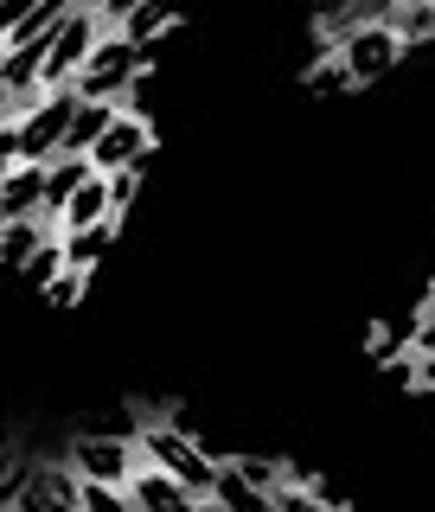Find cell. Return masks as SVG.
<instances>
[{"instance_id":"6da1fadb","label":"cell","mask_w":435,"mask_h":512,"mask_svg":"<svg viewBox=\"0 0 435 512\" xmlns=\"http://www.w3.org/2000/svg\"><path fill=\"white\" fill-rule=\"evenodd\" d=\"M148 64H154L148 45L122 39V32H103V39L90 45L84 71H77V96H90V103H128Z\"/></svg>"},{"instance_id":"7a4b0ae2","label":"cell","mask_w":435,"mask_h":512,"mask_svg":"<svg viewBox=\"0 0 435 512\" xmlns=\"http://www.w3.org/2000/svg\"><path fill=\"white\" fill-rule=\"evenodd\" d=\"M135 448H141V455H148V461H160V468H167V474H180L186 487L199 493L205 506H212V474H218V461L205 455V448L192 442L180 423H160V416H154V423H141Z\"/></svg>"},{"instance_id":"3957f363","label":"cell","mask_w":435,"mask_h":512,"mask_svg":"<svg viewBox=\"0 0 435 512\" xmlns=\"http://www.w3.org/2000/svg\"><path fill=\"white\" fill-rule=\"evenodd\" d=\"M71 109H77V84H58V90H39L20 103V160H58L64 154V128H71Z\"/></svg>"},{"instance_id":"277c9868","label":"cell","mask_w":435,"mask_h":512,"mask_svg":"<svg viewBox=\"0 0 435 512\" xmlns=\"http://www.w3.org/2000/svg\"><path fill=\"white\" fill-rule=\"evenodd\" d=\"M103 13L90 7V0H77L71 13H64V26L52 32V39H45V77L39 84L45 90H58V84H77V71H84V58H90V45L103 39Z\"/></svg>"},{"instance_id":"5b68a950","label":"cell","mask_w":435,"mask_h":512,"mask_svg":"<svg viewBox=\"0 0 435 512\" xmlns=\"http://www.w3.org/2000/svg\"><path fill=\"white\" fill-rule=\"evenodd\" d=\"M333 52H340L352 90H365V84H378V77L397 71V58H404V39H397L391 20H365V26H352L346 39L333 45Z\"/></svg>"},{"instance_id":"8992f818","label":"cell","mask_w":435,"mask_h":512,"mask_svg":"<svg viewBox=\"0 0 435 512\" xmlns=\"http://www.w3.org/2000/svg\"><path fill=\"white\" fill-rule=\"evenodd\" d=\"M154 154V122L141 116V109H116L109 116V128L96 135V148H90V167L96 173H116V167H141V160Z\"/></svg>"},{"instance_id":"52a82bcc","label":"cell","mask_w":435,"mask_h":512,"mask_svg":"<svg viewBox=\"0 0 435 512\" xmlns=\"http://www.w3.org/2000/svg\"><path fill=\"white\" fill-rule=\"evenodd\" d=\"M64 461H71V468L84 474V480H109V487H128V474H135L141 448H135V436H77Z\"/></svg>"},{"instance_id":"ba28073f","label":"cell","mask_w":435,"mask_h":512,"mask_svg":"<svg viewBox=\"0 0 435 512\" xmlns=\"http://www.w3.org/2000/svg\"><path fill=\"white\" fill-rule=\"evenodd\" d=\"M128 506H135V512H192V506H205V500L186 487L180 474H167L160 461L141 455L135 474H128Z\"/></svg>"},{"instance_id":"9c48e42d","label":"cell","mask_w":435,"mask_h":512,"mask_svg":"<svg viewBox=\"0 0 435 512\" xmlns=\"http://www.w3.org/2000/svg\"><path fill=\"white\" fill-rule=\"evenodd\" d=\"M39 205H45V160H20V167L0 180V224L39 218Z\"/></svg>"},{"instance_id":"30bf717a","label":"cell","mask_w":435,"mask_h":512,"mask_svg":"<svg viewBox=\"0 0 435 512\" xmlns=\"http://www.w3.org/2000/svg\"><path fill=\"white\" fill-rule=\"evenodd\" d=\"M90 154H58V160H45V205H39V218L58 231V212H64V199H71L77 186L90 180Z\"/></svg>"},{"instance_id":"8fae6325","label":"cell","mask_w":435,"mask_h":512,"mask_svg":"<svg viewBox=\"0 0 435 512\" xmlns=\"http://www.w3.org/2000/svg\"><path fill=\"white\" fill-rule=\"evenodd\" d=\"M39 77H45V39H32V45H7V52H0V84L20 96V103L45 90Z\"/></svg>"},{"instance_id":"7c38bea8","label":"cell","mask_w":435,"mask_h":512,"mask_svg":"<svg viewBox=\"0 0 435 512\" xmlns=\"http://www.w3.org/2000/svg\"><path fill=\"white\" fill-rule=\"evenodd\" d=\"M64 237V263H77V269H96L109 250H116V237H122V218H96L84 224V231H58Z\"/></svg>"},{"instance_id":"4fadbf2b","label":"cell","mask_w":435,"mask_h":512,"mask_svg":"<svg viewBox=\"0 0 435 512\" xmlns=\"http://www.w3.org/2000/svg\"><path fill=\"white\" fill-rule=\"evenodd\" d=\"M173 20H180V13H173V0H141V7L128 13L116 32H122V39H135V45H148V52H160V39L173 32Z\"/></svg>"},{"instance_id":"5bb4252c","label":"cell","mask_w":435,"mask_h":512,"mask_svg":"<svg viewBox=\"0 0 435 512\" xmlns=\"http://www.w3.org/2000/svg\"><path fill=\"white\" fill-rule=\"evenodd\" d=\"M96 218H109V180H103V173H90V180L64 199L58 231H84V224H96Z\"/></svg>"},{"instance_id":"9a60e30c","label":"cell","mask_w":435,"mask_h":512,"mask_svg":"<svg viewBox=\"0 0 435 512\" xmlns=\"http://www.w3.org/2000/svg\"><path fill=\"white\" fill-rule=\"evenodd\" d=\"M122 103H90V96H77V109H71V128H64V154H90L96 148V135L109 128V116H116Z\"/></svg>"},{"instance_id":"2e32d148","label":"cell","mask_w":435,"mask_h":512,"mask_svg":"<svg viewBox=\"0 0 435 512\" xmlns=\"http://www.w3.org/2000/svg\"><path fill=\"white\" fill-rule=\"evenodd\" d=\"M391 26H397V39H404V52L429 45V39H435V0H397Z\"/></svg>"},{"instance_id":"e0dca14e","label":"cell","mask_w":435,"mask_h":512,"mask_svg":"<svg viewBox=\"0 0 435 512\" xmlns=\"http://www.w3.org/2000/svg\"><path fill=\"white\" fill-rule=\"evenodd\" d=\"M212 506H237V512H263L269 500H263V493H256L250 480H244V474L231 468V461H218V474H212Z\"/></svg>"},{"instance_id":"ac0fdd59","label":"cell","mask_w":435,"mask_h":512,"mask_svg":"<svg viewBox=\"0 0 435 512\" xmlns=\"http://www.w3.org/2000/svg\"><path fill=\"white\" fill-rule=\"evenodd\" d=\"M52 237V224L45 218H13V224H0V250H7V269H20L32 250Z\"/></svg>"},{"instance_id":"d6986e66","label":"cell","mask_w":435,"mask_h":512,"mask_svg":"<svg viewBox=\"0 0 435 512\" xmlns=\"http://www.w3.org/2000/svg\"><path fill=\"white\" fill-rule=\"evenodd\" d=\"M231 468L250 480L256 493H263V500H276V487L288 480V461H269V455H231Z\"/></svg>"},{"instance_id":"ffe728a7","label":"cell","mask_w":435,"mask_h":512,"mask_svg":"<svg viewBox=\"0 0 435 512\" xmlns=\"http://www.w3.org/2000/svg\"><path fill=\"white\" fill-rule=\"evenodd\" d=\"M308 90H314V96H346V90H352V77H346V64H340V52H333V45H320V64L308 71Z\"/></svg>"},{"instance_id":"44dd1931","label":"cell","mask_w":435,"mask_h":512,"mask_svg":"<svg viewBox=\"0 0 435 512\" xmlns=\"http://www.w3.org/2000/svg\"><path fill=\"white\" fill-rule=\"evenodd\" d=\"M58 269H64V237L52 231V237H45V244H39V250H32V256H26V263H20V276L45 288V282H52V276H58Z\"/></svg>"},{"instance_id":"7402d4cb","label":"cell","mask_w":435,"mask_h":512,"mask_svg":"<svg viewBox=\"0 0 435 512\" xmlns=\"http://www.w3.org/2000/svg\"><path fill=\"white\" fill-rule=\"evenodd\" d=\"M84 288H90V269H77V263H64L52 282H45V301H52V308H77V301H84Z\"/></svg>"},{"instance_id":"603a6c76","label":"cell","mask_w":435,"mask_h":512,"mask_svg":"<svg viewBox=\"0 0 435 512\" xmlns=\"http://www.w3.org/2000/svg\"><path fill=\"white\" fill-rule=\"evenodd\" d=\"M103 180H109V218H128V205L141 199V167H116Z\"/></svg>"},{"instance_id":"cb8c5ba5","label":"cell","mask_w":435,"mask_h":512,"mask_svg":"<svg viewBox=\"0 0 435 512\" xmlns=\"http://www.w3.org/2000/svg\"><path fill=\"white\" fill-rule=\"evenodd\" d=\"M77 506H84V512H128V487H109V480H84Z\"/></svg>"},{"instance_id":"d4e9b609","label":"cell","mask_w":435,"mask_h":512,"mask_svg":"<svg viewBox=\"0 0 435 512\" xmlns=\"http://www.w3.org/2000/svg\"><path fill=\"white\" fill-rule=\"evenodd\" d=\"M410 352H435V308L416 314V327H410Z\"/></svg>"},{"instance_id":"484cf974","label":"cell","mask_w":435,"mask_h":512,"mask_svg":"<svg viewBox=\"0 0 435 512\" xmlns=\"http://www.w3.org/2000/svg\"><path fill=\"white\" fill-rule=\"evenodd\" d=\"M13 167H20V128L7 122V128H0V180H7Z\"/></svg>"},{"instance_id":"4316f807","label":"cell","mask_w":435,"mask_h":512,"mask_svg":"<svg viewBox=\"0 0 435 512\" xmlns=\"http://www.w3.org/2000/svg\"><path fill=\"white\" fill-rule=\"evenodd\" d=\"M32 7H39V0H0V39H13V26H20Z\"/></svg>"},{"instance_id":"83f0119b","label":"cell","mask_w":435,"mask_h":512,"mask_svg":"<svg viewBox=\"0 0 435 512\" xmlns=\"http://www.w3.org/2000/svg\"><path fill=\"white\" fill-rule=\"evenodd\" d=\"M416 397H435V352H416V378H410Z\"/></svg>"},{"instance_id":"f1b7e54d","label":"cell","mask_w":435,"mask_h":512,"mask_svg":"<svg viewBox=\"0 0 435 512\" xmlns=\"http://www.w3.org/2000/svg\"><path fill=\"white\" fill-rule=\"evenodd\" d=\"M90 7H96V13H103V26H109V32H116V26L128 20V13H135V7H141V0H90Z\"/></svg>"},{"instance_id":"f546056e","label":"cell","mask_w":435,"mask_h":512,"mask_svg":"<svg viewBox=\"0 0 435 512\" xmlns=\"http://www.w3.org/2000/svg\"><path fill=\"white\" fill-rule=\"evenodd\" d=\"M391 13H397V0H352V20H391Z\"/></svg>"},{"instance_id":"4dcf8cb0","label":"cell","mask_w":435,"mask_h":512,"mask_svg":"<svg viewBox=\"0 0 435 512\" xmlns=\"http://www.w3.org/2000/svg\"><path fill=\"white\" fill-rule=\"evenodd\" d=\"M7 122H20V96L0 84V128H7Z\"/></svg>"},{"instance_id":"1f68e13d","label":"cell","mask_w":435,"mask_h":512,"mask_svg":"<svg viewBox=\"0 0 435 512\" xmlns=\"http://www.w3.org/2000/svg\"><path fill=\"white\" fill-rule=\"evenodd\" d=\"M423 308H435V288H429V301H423Z\"/></svg>"},{"instance_id":"d6a6232c","label":"cell","mask_w":435,"mask_h":512,"mask_svg":"<svg viewBox=\"0 0 435 512\" xmlns=\"http://www.w3.org/2000/svg\"><path fill=\"white\" fill-rule=\"evenodd\" d=\"M0 269H7V250H0Z\"/></svg>"},{"instance_id":"836d02e7","label":"cell","mask_w":435,"mask_h":512,"mask_svg":"<svg viewBox=\"0 0 435 512\" xmlns=\"http://www.w3.org/2000/svg\"><path fill=\"white\" fill-rule=\"evenodd\" d=\"M0 52H7V39H0Z\"/></svg>"}]
</instances>
